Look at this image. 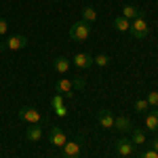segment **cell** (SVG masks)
I'll use <instances>...</instances> for the list:
<instances>
[{"label":"cell","mask_w":158,"mask_h":158,"mask_svg":"<svg viewBox=\"0 0 158 158\" xmlns=\"http://www.w3.org/2000/svg\"><path fill=\"white\" fill-rule=\"evenodd\" d=\"M80 152H82V141L80 139L68 141L61 148V158H80Z\"/></svg>","instance_id":"277c9868"},{"label":"cell","mask_w":158,"mask_h":158,"mask_svg":"<svg viewBox=\"0 0 158 158\" xmlns=\"http://www.w3.org/2000/svg\"><path fill=\"white\" fill-rule=\"evenodd\" d=\"M108 63H110V57H108V55H103V53H101V55H97V57H93V65L106 68Z\"/></svg>","instance_id":"ffe728a7"},{"label":"cell","mask_w":158,"mask_h":158,"mask_svg":"<svg viewBox=\"0 0 158 158\" xmlns=\"http://www.w3.org/2000/svg\"><path fill=\"white\" fill-rule=\"evenodd\" d=\"M152 150H156V152H158V137L154 139V141H152Z\"/></svg>","instance_id":"4316f807"},{"label":"cell","mask_w":158,"mask_h":158,"mask_svg":"<svg viewBox=\"0 0 158 158\" xmlns=\"http://www.w3.org/2000/svg\"><path fill=\"white\" fill-rule=\"evenodd\" d=\"M129 34L137 40H141V38H146L150 34V23H148V19L143 15H139V17H135L131 25H129Z\"/></svg>","instance_id":"6da1fadb"},{"label":"cell","mask_w":158,"mask_h":158,"mask_svg":"<svg viewBox=\"0 0 158 158\" xmlns=\"http://www.w3.org/2000/svg\"><path fill=\"white\" fill-rule=\"evenodd\" d=\"M55 89H57V93L59 95H72V89H74V85H72V80L70 78H59L57 82H55Z\"/></svg>","instance_id":"30bf717a"},{"label":"cell","mask_w":158,"mask_h":158,"mask_svg":"<svg viewBox=\"0 0 158 158\" xmlns=\"http://www.w3.org/2000/svg\"><path fill=\"white\" fill-rule=\"evenodd\" d=\"M80 15H82V21H86V23H93V21L97 19V11H95L93 6H85Z\"/></svg>","instance_id":"e0dca14e"},{"label":"cell","mask_w":158,"mask_h":158,"mask_svg":"<svg viewBox=\"0 0 158 158\" xmlns=\"http://www.w3.org/2000/svg\"><path fill=\"white\" fill-rule=\"evenodd\" d=\"M6 34H9V23H6L4 17H0V38L6 36Z\"/></svg>","instance_id":"7402d4cb"},{"label":"cell","mask_w":158,"mask_h":158,"mask_svg":"<svg viewBox=\"0 0 158 158\" xmlns=\"http://www.w3.org/2000/svg\"><path fill=\"white\" fill-rule=\"evenodd\" d=\"M53 106H55V110H57V108H63V95H59V93H57V95H55V101H53Z\"/></svg>","instance_id":"cb8c5ba5"},{"label":"cell","mask_w":158,"mask_h":158,"mask_svg":"<svg viewBox=\"0 0 158 158\" xmlns=\"http://www.w3.org/2000/svg\"><path fill=\"white\" fill-rule=\"evenodd\" d=\"M116 152H118V156L122 158H129L131 154L135 152V146L131 139H127V137H120L118 141H116Z\"/></svg>","instance_id":"5b68a950"},{"label":"cell","mask_w":158,"mask_h":158,"mask_svg":"<svg viewBox=\"0 0 158 158\" xmlns=\"http://www.w3.org/2000/svg\"><path fill=\"white\" fill-rule=\"evenodd\" d=\"M114 127H116L118 131H133V124H131V120H129L127 116H118V118H114Z\"/></svg>","instance_id":"9a60e30c"},{"label":"cell","mask_w":158,"mask_h":158,"mask_svg":"<svg viewBox=\"0 0 158 158\" xmlns=\"http://www.w3.org/2000/svg\"><path fill=\"white\" fill-rule=\"evenodd\" d=\"M40 137H42V127H40V122H38V124H30V127L25 129V139H27V141H40Z\"/></svg>","instance_id":"8fae6325"},{"label":"cell","mask_w":158,"mask_h":158,"mask_svg":"<svg viewBox=\"0 0 158 158\" xmlns=\"http://www.w3.org/2000/svg\"><path fill=\"white\" fill-rule=\"evenodd\" d=\"M139 158H158V152L156 150H143V152L139 154Z\"/></svg>","instance_id":"603a6c76"},{"label":"cell","mask_w":158,"mask_h":158,"mask_svg":"<svg viewBox=\"0 0 158 158\" xmlns=\"http://www.w3.org/2000/svg\"><path fill=\"white\" fill-rule=\"evenodd\" d=\"M68 36L72 38L74 42H85L86 38L91 36V25L86 23V21H76V23L70 27V32H68Z\"/></svg>","instance_id":"7a4b0ae2"},{"label":"cell","mask_w":158,"mask_h":158,"mask_svg":"<svg viewBox=\"0 0 158 158\" xmlns=\"http://www.w3.org/2000/svg\"><path fill=\"white\" fill-rule=\"evenodd\" d=\"M97 122H99V127L101 129H112L114 127V114L110 112V110H99V114H97Z\"/></svg>","instance_id":"9c48e42d"},{"label":"cell","mask_w":158,"mask_h":158,"mask_svg":"<svg viewBox=\"0 0 158 158\" xmlns=\"http://www.w3.org/2000/svg\"><path fill=\"white\" fill-rule=\"evenodd\" d=\"M23 47H27V38L21 36V34L9 36L6 40H0V53H4V51H19Z\"/></svg>","instance_id":"3957f363"},{"label":"cell","mask_w":158,"mask_h":158,"mask_svg":"<svg viewBox=\"0 0 158 158\" xmlns=\"http://www.w3.org/2000/svg\"><path fill=\"white\" fill-rule=\"evenodd\" d=\"M129 25H131V21H129V19H124L122 15L114 17V27H116L118 32H122V34H124V32H129Z\"/></svg>","instance_id":"2e32d148"},{"label":"cell","mask_w":158,"mask_h":158,"mask_svg":"<svg viewBox=\"0 0 158 158\" xmlns=\"http://www.w3.org/2000/svg\"><path fill=\"white\" fill-rule=\"evenodd\" d=\"M146 129H150V131H158V110L148 112V116H146Z\"/></svg>","instance_id":"5bb4252c"},{"label":"cell","mask_w":158,"mask_h":158,"mask_svg":"<svg viewBox=\"0 0 158 158\" xmlns=\"http://www.w3.org/2000/svg\"><path fill=\"white\" fill-rule=\"evenodd\" d=\"M131 141H133V146H143L146 143V133L139 131V129H135L133 135H131Z\"/></svg>","instance_id":"ac0fdd59"},{"label":"cell","mask_w":158,"mask_h":158,"mask_svg":"<svg viewBox=\"0 0 158 158\" xmlns=\"http://www.w3.org/2000/svg\"><path fill=\"white\" fill-rule=\"evenodd\" d=\"M51 143L55 148H63L68 143V137L63 133V129H59V127H53L51 129Z\"/></svg>","instance_id":"ba28073f"},{"label":"cell","mask_w":158,"mask_h":158,"mask_svg":"<svg viewBox=\"0 0 158 158\" xmlns=\"http://www.w3.org/2000/svg\"><path fill=\"white\" fill-rule=\"evenodd\" d=\"M120 15L124 17V19H129V21H133L135 17H139L141 13H139V9H137L135 4H124V6H122V13H120Z\"/></svg>","instance_id":"4fadbf2b"},{"label":"cell","mask_w":158,"mask_h":158,"mask_svg":"<svg viewBox=\"0 0 158 158\" xmlns=\"http://www.w3.org/2000/svg\"><path fill=\"white\" fill-rule=\"evenodd\" d=\"M70 65H72V61H68L65 57H57V59L53 61V70L59 74H68L70 72Z\"/></svg>","instance_id":"7c38bea8"},{"label":"cell","mask_w":158,"mask_h":158,"mask_svg":"<svg viewBox=\"0 0 158 158\" xmlns=\"http://www.w3.org/2000/svg\"><path fill=\"white\" fill-rule=\"evenodd\" d=\"M72 63L78 68V70H89V68L93 65V57H91L89 53H76Z\"/></svg>","instance_id":"8992f818"},{"label":"cell","mask_w":158,"mask_h":158,"mask_svg":"<svg viewBox=\"0 0 158 158\" xmlns=\"http://www.w3.org/2000/svg\"><path fill=\"white\" fill-rule=\"evenodd\" d=\"M135 112H139V114H148L150 112V106H148L146 99H137L135 101Z\"/></svg>","instance_id":"d6986e66"},{"label":"cell","mask_w":158,"mask_h":158,"mask_svg":"<svg viewBox=\"0 0 158 158\" xmlns=\"http://www.w3.org/2000/svg\"><path fill=\"white\" fill-rule=\"evenodd\" d=\"M57 112H59V116H68V110L65 108H57Z\"/></svg>","instance_id":"484cf974"},{"label":"cell","mask_w":158,"mask_h":158,"mask_svg":"<svg viewBox=\"0 0 158 158\" xmlns=\"http://www.w3.org/2000/svg\"><path fill=\"white\" fill-rule=\"evenodd\" d=\"M72 85L76 86V89H80V86H85V80H82L80 76H76V78H72Z\"/></svg>","instance_id":"d4e9b609"},{"label":"cell","mask_w":158,"mask_h":158,"mask_svg":"<svg viewBox=\"0 0 158 158\" xmlns=\"http://www.w3.org/2000/svg\"><path fill=\"white\" fill-rule=\"evenodd\" d=\"M19 118L25 122H30V124H38L40 122V114H38V110L34 108H21L19 110Z\"/></svg>","instance_id":"52a82bcc"},{"label":"cell","mask_w":158,"mask_h":158,"mask_svg":"<svg viewBox=\"0 0 158 158\" xmlns=\"http://www.w3.org/2000/svg\"><path fill=\"white\" fill-rule=\"evenodd\" d=\"M146 101H148V106H154V108H158V91H150Z\"/></svg>","instance_id":"44dd1931"}]
</instances>
